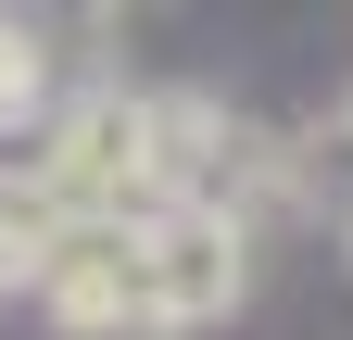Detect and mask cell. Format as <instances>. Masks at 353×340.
<instances>
[{
	"instance_id": "1",
	"label": "cell",
	"mask_w": 353,
	"mask_h": 340,
	"mask_svg": "<svg viewBox=\"0 0 353 340\" xmlns=\"http://www.w3.org/2000/svg\"><path fill=\"white\" fill-rule=\"evenodd\" d=\"M252 290V227L240 215H139V340L228 328Z\"/></svg>"
},
{
	"instance_id": "2",
	"label": "cell",
	"mask_w": 353,
	"mask_h": 340,
	"mask_svg": "<svg viewBox=\"0 0 353 340\" xmlns=\"http://www.w3.org/2000/svg\"><path fill=\"white\" fill-rule=\"evenodd\" d=\"M26 303L76 340H139V215H76L38 240Z\"/></svg>"
},
{
	"instance_id": "3",
	"label": "cell",
	"mask_w": 353,
	"mask_h": 340,
	"mask_svg": "<svg viewBox=\"0 0 353 340\" xmlns=\"http://www.w3.org/2000/svg\"><path fill=\"white\" fill-rule=\"evenodd\" d=\"M38 240H51V202H38L26 177H0V290L38 277Z\"/></svg>"
},
{
	"instance_id": "4",
	"label": "cell",
	"mask_w": 353,
	"mask_h": 340,
	"mask_svg": "<svg viewBox=\"0 0 353 340\" xmlns=\"http://www.w3.org/2000/svg\"><path fill=\"white\" fill-rule=\"evenodd\" d=\"M341 139H353V101H341Z\"/></svg>"
},
{
	"instance_id": "5",
	"label": "cell",
	"mask_w": 353,
	"mask_h": 340,
	"mask_svg": "<svg viewBox=\"0 0 353 340\" xmlns=\"http://www.w3.org/2000/svg\"><path fill=\"white\" fill-rule=\"evenodd\" d=\"M341 240H353V215H341Z\"/></svg>"
}]
</instances>
